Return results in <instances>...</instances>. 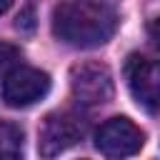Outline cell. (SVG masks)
I'll list each match as a JSON object with an SVG mask.
<instances>
[{"label":"cell","mask_w":160,"mask_h":160,"mask_svg":"<svg viewBox=\"0 0 160 160\" xmlns=\"http://www.w3.org/2000/svg\"><path fill=\"white\" fill-rule=\"evenodd\" d=\"M118 15L100 0H65L52 12V32L72 48H98L115 35Z\"/></svg>","instance_id":"cell-1"},{"label":"cell","mask_w":160,"mask_h":160,"mask_svg":"<svg viewBox=\"0 0 160 160\" xmlns=\"http://www.w3.org/2000/svg\"><path fill=\"white\" fill-rule=\"evenodd\" d=\"M70 90L78 105L95 108L112 98V78L110 70L100 62H82L75 65L70 72Z\"/></svg>","instance_id":"cell-2"},{"label":"cell","mask_w":160,"mask_h":160,"mask_svg":"<svg viewBox=\"0 0 160 160\" xmlns=\"http://www.w3.org/2000/svg\"><path fill=\"white\" fill-rule=\"evenodd\" d=\"M125 78L135 102L150 112H158L160 110V62L142 55H130L125 62Z\"/></svg>","instance_id":"cell-3"},{"label":"cell","mask_w":160,"mask_h":160,"mask_svg":"<svg viewBox=\"0 0 160 160\" xmlns=\"http://www.w3.org/2000/svg\"><path fill=\"white\" fill-rule=\"evenodd\" d=\"M50 90V78L48 72L38 68H15L5 75L2 80V100L10 108H28L38 100H42Z\"/></svg>","instance_id":"cell-4"},{"label":"cell","mask_w":160,"mask_h":160,"mask_svg":"<svg viewBox=\"0 0 160 160\" xmlns=\"http://www.w3.org/2000/svg\"><path fill=\"white\" fill-rule=\"evenodd\" d=\"M95 148L112 160H122L142 148V132L128 118H110L95 132Z\"/></svg>","instance_id":"cell-5"},{"label":"cell","mask_w":160,"mask_h":160,"mask_svg":"<svg viewBox=\"0 0 160 160\" xmlns=\"http://www.w3.org/2000/svg\"><path fill=\"white\" fill-rule=\"evenodd\" d=\"M82 138V122L68 112H52L42 120L38 130V150L45 160L65 152Z\"/></svg>","instance_id":"cell-6"},{"label":"cell","mask_w":160,"mask_h":160,"mask_svg":"<svg viewBox=\"0 0 160 160\" xmlns=\"http://www.w3.org/2000/svg\"><path fill=\"white\" fill-rule=\"evenodd\" d=\"M0 160H22V132L5 120H0Z\"/></svg>","instance_id":"cell-7"},{"label":"cell","mask_w":160,"mask_h":160,"mask_svg":"<svg viewBox=\"0 0 160 160\" xmlns=\"http://www.w3.org/2000/svg\"><path fill=\"white\" fill-rule=\"evenodd\" d=\"M20 58V50L15 45H8V42H0V70H5L8 65H12L15 60Z\"/></svg>","instance_id":"cell-8"},{"label":"cell","mask_w":160,"mask_h":160,"mask_svg":"<svg viewBox=\"0 0 160 160\" xmlns=\"http://www.w3.org/2000/svg\"><path fill=\"white\" fill-rule=\"evenodd\" d=\"M32 25H35V22H32V5H28V8H25V12H22V15H18V28H20V30H25V32H30V30H32Z\"/></svg>","instance_id":"cell-9"},{"label":"cell","mask_w":160,"mask_h":160,"mask_svg":"<svg viewBox=\"0 0 160 160\" xmlns=\"http://www.w3.org/2000/svg\"><path fill=\"white\" fill-rule=\"evenodd\" d=\"M148 35H150V42L160 50V18H155V20L148 25Z\"/></svg>","instance_id":"cell-10"},{"label":"cell","mask_w":160,"mask_h":160,"mask_svg":"<svg viewBox=\"0 0 160 160\" xmlns=\"http://www.w3.org/2000/svg\"><path fill=\"white\" fill-rule=\"evenodd\" d=\"M10 5H12V0H0V15H2V12H8V10H10Z\"/></svg>","instance_id":"cell-11"}]
</instances>
